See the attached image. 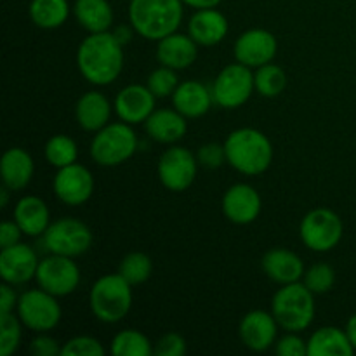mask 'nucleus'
<instances>
[{"instance_id": "11", "label": "nucleus", "mask_w": 356, "mask_h": 356, "mask_svg": "<svg viewBox=\"0 0 356 356\" xmlns=\"http://www.w3.org/2000/svg\"><path fill=\"white\" fill-rule=\"evenodd\" d=\"M80 280H82V275L75 259L58 256V254H49L47 257L40 259L37 275H35L38 287L56 298L73 294L79 289Z\"/></svg>"}, {"instance_id": "41", "label": "nucleus", "mask_w": 356, "mask_h": 356, "mask_svg": "<svg viewBox=\"0 0 356 356\" xmlns=\"http://www.w3.org/2000/svg\"><path fill=\"white\" fill-rule=\"evenodd\" d=\"M61 348L49 332H40L30 343V353L33 356H61Z\"/></svg>"}, {"instance_id": "34", "label": "nucleus", "mask_w": 356, "mask_h": 356, "mask_svg": "<svg viewBox=\"0 0 356 356\" xmlns=\"http://www.w3.org/2000/svg\"><path fill=\"white\" fill-rule=\"evenodd\" d=\"M23 322L14 313L0 315V356H10L19 350Z\"/></svg>"}, {"instance_id": "13", "label": "nucleus", "mask_w": 356, "mask_h": 356, "mask_svg": "<svg viewBox=\"0 0 356 356\" xmlns=\"http://www.w3.org/2000/svg\"><path fill=\"white\" fill-rule=\"evenodd\" d=\"M94 186H96V181H94L92 172L86 165L76 162L58 169L52 179L54 195L58 200L70 207H79L89 202L94 193Z\"/></svg>"}, {"instance_id": "9", "label": "nucleus", "mask_w": 356, "mask_h": 356, "mask_svg": "<svg viewBox=\"0 0 356 356\" xmlns=\"http://www.w3.org/2000/svg\"><path fill=\"white\" fill-rule=\"evenodd\" d=\"M16 313L23 325L37 334L54 330L63 316L58 298L40 287L30 289L19 296Z\"/></svg>"}, {"instance_id": "29", "label": "nucleus", "mask_w": 356, "mask_h": 356, "mask_svg": "<svg viewBox=\"0 0 356 356\" xmlns=\"http://www.w3.org/2000/svg\"><path fill=\"white\" fill-rule=\"evenodd\" d=\"M68 0H31L28 7L31 23L42 30L61 28L70 17Z\"/></svg>"}, {"instance_id": "28", "label": "nucleus", "mask_w": 356, "mask_h": 356, "mask_svg": "<svg viewBox=\"0 0 356 356\" xmlns=\"http://www.w3.org/2000/svg\"><path fill=\"white\" fill-rule=\"evenodd\" d=\"M73 16L89 33H103L113 26V9L108 0H75Z\"/></svg>"}, {"instance_id": "46", "label": "nucleus", "mask_w": 356, "mask_h": 356, "mask_svg": "<svg viewBox=\"0 0 356 356\" xmlns=\"http://www.w3.org/2000/svg\"><path fill=\"white\" fill-rule=\"evenodd\" d=\"M346 332H348V336H350L351 344H353V348L356 351V313H355V315H351L350 320H348Z\"/></svg>"}, {"instance_id": "21", "label": "nucleus", "mask_w": 356, "mask_h": 356, "mask_svg": "<svg viewBox=\"0 0 356 356\" xmlns=\"http://www.w3.org/2000/svg\"><path fill=\"white\" fill-rule=\"evenodd\" d=\"M264 273L278 285L301 282L305 277V263L296 252L289 249H271L261 259Z\"/></svg>"}, {"instance_id": "32", "label": "nucleus", "mask_w": 356, "mask_h": 356, "mask_svg": "<svg viewBox=\"0 0 356 356\" xmlns=\"http://www.w3.org/2000/svg\"><path fill=\"white\" fill-rule=\"evenodd\" d=\"M254 83H256V90L264 97H277L287 87V75L284 70L273 61L268 65L256 68L254 73Z\"/></svg>"}, {"instance_id": "18", "label": "nucleus", "mask_w": 356, "mask_h": 356, "mask_svg": "<svg viewBox=\"0 0 356 356\" xmlns=\"http://www.w3.org/2000/svg\"><path fill=\"white\" fill-rule=\"evenodd\" d=\"M263 211V200L254 186L236 183L226 190L222 197V212L233 225L245 226L256 221Z\"/></svg>"}, {"instance_id": "35", "label": "nucleus", "mask_w": 356, "mask_h": 356, "mask_svg": "<svg viewBox=\"0 0 356 356\" xmlns=\"http://www.w3.org/2000/svg\"><path fill=\"white\" fill-rule=\"evenodd\" d=\"M179 79H177L176 70L169 68V66H162L153 70L148 75L146 86L156 96V99H163V97H172L176 89L179 87Z\"/></svg>"}, {"instance_id": "40", "label": "nucleus", "mask_w": 356, "mask_h": 356, "mask_svg": "<svg viewBox=\"0 0 356 356\" xmlns=\"http://www.w3.org/2000/svg\"><path fill=\"white\" fill-rule=\"evenodd\" d=\"M197 160L205 169H219L226 162L225 145L219 143H205L198 148Z\"/></svg>"}, {"instance_id": "10", "label": "nucleus", "mask_w": 356, "mask_h": 356, "mask_svg": "<svg viewBox=\"0 0 356 356\" xmlns=\"http://www.w3.org/2000/svg\"><path fill=\"white\" fill-rule=\"evenodd\" d=\"M211 90L214 104L225 110H236L243 106L256 90L252 68L238 61L225 66L214 79Z\"/></svg>"}, {"instance_id": "7", "label": "nucleus", "mask_w": 356, "mask_h": 356, "mask_svg": "<svg viewBox=\"0 0 356 356\" xmlns=\"http://www.w3.org/2000/svg\"><path fill=\"white\" fill-rule=\"evenodd\" d=\"M92 232L86 222L75 218H59L49 225L42 235V243L49 254L79 257L92 245Z\"/></svg>"}, {"instance_id": "37", "label": "nucleus", "mask_w": 356, "mask_h": 356, "mask_svg": "<svg viewBox=\"0 0 356 356\" xmlns=\"http://www.w3.org/2000/svg\"><path fill=\"white\" fill-rule=\"evenodd\" d=\"M103 343L92 336H75L61 348V356H104Z\"/></svg>"}, {"instance_id": "39", "label": "nucleus", "mask_w": 356, "mask_h": 356, "mask_svg": "<svg viewBox=\"0 0 356 356\" xmlns=\"http://www.w3.org/2000/svg\"><path fill=\"white\" fill-rule=\"evenodd\" d=\"M188 351L186 341L181 334L167 332L156 341L153 348V355L156 356H184Z\"/></svg>"}, {"instance_id": "1", "label": "nucleus", "mask_w": 356, "mask_h": 356, "mask_svg": "<svg viewBox=\"0 0 356 356\" xmlns=\"http://www.w3.org/2000/svg\"><path fill=\"white\" fill-rule=\"evenodd\" d=\"M124 45L113 31L89 33L76 49V68L89 83L104 87L113 83L124 70Z\"/></svg>"}, {"instance_id": "23", "label": "nucleus", "mask_w": 356, "mask_h": 356, "mask_svg": "<svg viewBox=\"0 0 356 356\" xmlns=\"http://www.w3.org/2000/svg\"><path fill=\"white\" fill-rule=\"evenodd\" d=\"M115 108L111 106L110 99L103 92L97 90H89L82 94L75 104V118L80 129L87 132H97L110 124L111 111Z\"/></svg>"}, {"instance_id": "45", "label": "nucleus", "mask_w": 356, "mask_h": 356, "mask_svg": "<svg viewBox=\"0 0 356 356\" xmlns=\"http://www.w3.org/2000/svg\"><path fill=\"white\" fill-rule=\"evenodd\" d=\"M222 0H183L184 6L193 7V9H212V7H218Z\"/></svg>"}, {"instance_id": "33", "label": "nucleus", "mask_w": 356, "mask_h": 356, "mask_svg": "<svg viewBox=\"0 0 356 356\" xmlns=\"http://www.w3.org/2000/svg\"><path fill=\"white\" fill-rule=\"evenodd\" d=\"M118 273L134 287L149 280L153 273V261L145 252H131L118 264Z\"/></svg>"}, {"instance_id": "30", "label": "nucleus", "mask_w": 356, "mask_h": 356, "mask_svg": "<svg viewBox=\"0 0 356 356\" xmlns=\"http://www.w3.org/2000/svg\"><path fill=\"white\" fill-rule=\"evenodd\" d=\"M110 350L115 356H149L153 355V344L139 330L125 329L115 334Z\"/></svg>"}, {"instance_id": "12", "label": "nucleus", "mask_w": 356, "mask_h": 356, "mask_svg": "<svg viewBox=\"0 0 356 356\" xmlns=\"http://www.w3.org/2000/svg\"><path fill=\"white\" fill-rule=\"evenodd\" d=\"M198 165L200 163L197 155H193L188 148L172 145L160 155L156 172L163 188L174 193H181L195 183Z\"/></svg>"}, {"instance_id": "4", "label": "nucleus", "mask_w": 356, "mask_h": 356, "mask_svg": "<svg viewBox=\"0 0 356 356\" xmlns=\"http://www.w3.org/2000/svg\"><path fill=\"white\" fill-rule=\"evenodd\" d=\"M315 294L302 282L282 285L271 299V313L285 332H305L315 320Z\"/></svg>"}, {"instance_id": "25", "label": "nucleus", "mask_w": 356, "mask_h": 356, "mask_svg": "<svg viewBox=\"0 0 356 356\" xmlns=\"http://www.w3.org/2000/svg\"><path fill=\"white\" fill-rule=\"evenodd\" d=\"M2 183L13 191H21L31 183L35 174V162L30 153L21 146L9 148L0 162Z\"/></svg>"}, {"instance_id": "15", "label": "nucleus", "mask_w": 356, "mask_h": 356, "mask_svg": "<svg viewBox=\"0 0 356 356\" xmlns=\"http://www.w3.org/2000/svg\"><path fill=\"white\" fill-rule=\"evenodd\" d=\"M278 329L280 325L273 313L264 312V309H252L240 320L238 336L243 346L261 353L275 346L278 339Z\"/></svg>"}, {"instance_id": "24", "label": "nucleus", "mask_w": 356, "mask_h": 356, "mask_svg": "<svg viewBox=\"0 0 356 356\" xmlns=\"http://www.w3.org/2000/svg\"><path fill=\"white\" fill-rule=\"evenodd\" d=\"M214 104L212 90L197 80L181 82L172 94V106L186 118H202Z\"/></svg>"}, {"instance_id": "5", "label": "nucleus", "mask_w": 356, "mask_h": 356, "mask_svg": "<svg viewBox=\"0 0 356 356\" xmlns=\"http://www.w3.org/2000/svg\"><path fill=\"white\" fill-rule=\"evenodd\" d=\"M132 299V285L118 271L97 278L89 292L90 312L103 323L122 322L131 312Z\"/></svg>"}, {"instance_id": "14", "label": "nucleus", "mask_w": 356, "mask_h": 356, "mask_svg": "<svg viewBox=\"0 0 356 356\" xmlns=\"http://www.w3.org/2000/svg\"><path fill=\"white\" fill-rule=\"evenodd\" d=\"M277 51V37L264 28H250L243 31L233 45V54L236 61L252 70L273 61Z\"/></svg>"}, {"instance_id": "36", "label": "nucleus", "mask_w": 356, "mask_h": 356, "mask_svg": "<svg viewBox=\"0 0 356 356\" xmlns=\"http://www.w3.org/2000/svg\"><path fill=\"white\" fill-rule=\"evenodd\" d=\"M302 284L313 292V294H325L336 284V271L330 264L316 263L305 271Z\"/></svg>"}, {"instance_id": "16", "label": "nucleus", "mask_w": 356, "mask_h": 356, "mask_svg": "<svg viewBox=\"0 0 356 356\" xmlns=\"http://www.w3.org/2000/svg\"><path fill=\"white\" fill-rule=\"evenodd\" d=\"M156 96L148 86L131 83L118 90L115 96L113 108L117 117L125 124H145L149 115L156 110Z\"/></svg>"}, {"instance_id": "31", "label": "nucleus", "mask_w": 356, "mask_h": 356, "mask_svg": "<svg viewBox=\"0 0 356 356\" xmlns=\"http://www.w3.org/2000/svg\"><path fill=\"white\" fill-rule=\"evenodd\" d=\"M45 160L49 165L56 167V169H63L66 165H72L79 159V146L73 141L70 136L66 134H56L47 139L44 148Z\"/></svg>"}, {"instance_id": "26", "label": "nucleus", "mask_w": 356, "mask_h": 356, "mask_svg": "<svg viewBox=\"0 0 356 356\" xmlns=\"http://www.w3.org/2000/svg\"><path fill=\"white\" fill-rule=\"evenodd\" d=\"M14 221L23 235L42 236L51 225V212L47 204L37 195H26L19 198L14 207Z\"/></svg>"}, {"instance_id": "47", "label": "nucleus", "mask_w": 356, "mask_h": 356, "mask_svg": "<svg viewBox=\"0 0 356 356\" xmlns=\"http://www.w3.org/2000/svg\"><path fill=\"white\" fill-rule=\"evenodd\" d=\"M13 190H9V188L7 186H3L2 190H0V207L2 209H6L7 207V204H9V193Z\"/></svg>"}, {"instance_id": "2", "label": "nucleus", "mask_w": 356, "mask_h": 356, "mask_svg": "<svg viewBox=\"0 0 356 356\" xmlns=\"http://www.w3.org/2000/svg\"><path fill=\"white\" fill-rule=\"evenodd\" d=\"M226 163L243 176H261L273 162V145L259 129L240 127L225 141Z\"/></svg>"}, {"instance_id": "6", "label": "nucleus", "mask_w": 356, "mask_h": 356, "mask_svg": "<svg viewBox=\"0 0 356 356\" xmlns=\"http://www.w3.org/2000/svg\"><path fill=\"white\" fill-rule=\"evenodd\" d=\"M138 149V136L131 124L110 122L94 132L90 141V156L101 167H118L131 160Z\"/></svg>"}, {"instance_id": "8", "label": "nucleus", "mask_w": 356, "mask_h": 356, "mask_svg": "<svg viewBox=\"0 0 356 356\" xmlns=\"http://www.w3.org/2000/svg\"><path fill=\"white\" fill-rule=\"evenodd\" d=\"M344 226L339 216L327 207L309 211L299 225L301 242L313 252H329L339 245Z\"/></svg>"}, {"instance_id": "42", "label": "nucleus", "mask_w": 356, "mask_h": 356, "mask_svg": "<svg viewBox=\"0 0 356 356\" xmlns=\"http://www.w3.org/2000/svg\"><path fill=\"white\" fill-rule=\"evenodd\" d=\"M21 235H23V232H21V228L16 225L14 219L13 221H3L2 226H0V249L19 243Z\"/></svg>"}, {"instance_id": "44", "label": "nucleus", "mask_w": 356, "mask_h": 356, "mask_svg": "<svg viewBox=\"0 0 356 356\" xmlns=\"http://www.w3.org/2000/svg\"><path fill=\"white\" fill-rule=\"evenodd\" d=\"M134 33H136V30L132 28V24H131V26H124V24H122V26H117L113 30V35L117 37V40L120 42L122 45L129 44V42H131V38H132V35H134Z\"/></svg>"}, {"instance_id": "20", "label": "nucleus", "mask_w": 356, "mask_h": 356, "mask_svg": "<svg viewBox=\"0 0 356 356\" xmlns=\"http://www.w3.org/2000/svg\"><path fill=\"white\" fill-rule=\"evenodd\" d=\"M198 58V44L188 33H174L167 35L162 40L156 42V59L162 66L176 70H186L197 61Z\"/></svg>"}, {"instance_id": "17", "label": "nucleus", "mask_w": 356, "mask_h": 356, "mask_svg": "<svg viewBox=\"0 0 356 356\" xmlns=\"http://www.w3.org/2000/svg\"><path fill=\"white\" fill-rule=\"evenodd\" d=\"M40 259L26 243L0 249V277L10 285H23L35 280Z\"/></svg>"}, {"instance_id": "19", "label": "nucleus", "mask_w": 356, "mask_h": 356, "mask_svg": "<svg viewBox=\"0 0 356 356\" xmlns=\"http://www.w3.org/2000/svg\"><path fill=\"white\" fill-rule=\"evenodd\" d=\"M229 31L228 17L218 10V7L212 9H198L188 21V35L202 47H212L218 45L226 38Z\"/></svg>"}, {"instance_id": "38", "label": "nucleus", "mask_w": 356, "mask_h": 356, "mask_svg": "<svg viewBox=\"0 0 356 356\" xmlns=\"http://www.w3.org/2000/svg\"><path fill=\"white\" fill-rule=\"evenodd\" d=\"M275 353L278 356H306L308 355V341L302 339L299 332H287L277 339Z\"/></svg>"}, {"instance_id": "22", "label": "nucleus", "mask_w": 356, "mask_h": 356, "mask_svg": "<svg viewBox=\"0 0 356 356\" xmlns=\"http://www.w3.org/2000/svg\"><path fill=\"white\" fill-rule=\"evenodd\" d=\"M188 118L176 108H160L155 110L145 122L146 134L162 145H176L186 136Z\"/></svg>"}, {"instance_id": "43", "label": "nucleus", "mask_w": 356, "mask_h": 356, "mask_svg": "<svg viewBox=\"0 0 356 356\" xmlns=\"http://www.w3.org/2000/svg\"><path fill=\"white\" fill-rule=\"evenodd\" d=\"M17 301H19V296L14 291V285L3 282L0 287V315L14 313V309L17 308Z\"/></svg>"}, {"instance_id": "3", "label": "nucleus", "mask_w": 356, "mask_h": 356, "mask_svg": "<svg viewBox=\"0 0 356 356\" xmlns=\"http://www.w3.org/2000/svg\"><path fill=\"white\" fill-rule=\"evenodd\" d=\"M184 16L183 0H131L129 23L139 37L162 40L179 30Z\"/></svg>"}, {"instance_id": "27", "label": "nucleus", "mask_w": 356, "mask_h": 356, "mask_svg": "<svg viewBox=\"0 0 356 356\" xmlns=\"http://www.w3.org/2000/svg\"><path fill=\"white\" fill-rule=\"evenodd\" d=\"M346 329L339 327H322L315 330L308 339V356H353Z\"/></svg>"}]
</instances>
